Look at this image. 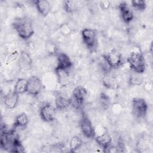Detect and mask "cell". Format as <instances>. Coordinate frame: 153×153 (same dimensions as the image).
Listing matches in <instances>:
<instances>
[{
  "instance_id": "cell-1",
  "label": "cell",
  "mask_w": 153,
  "mask_h": 153,
  "mask_svg": "<svg viewBox=\"0 0 153 153\" xmlns=\"http://www.w3.org/2000/svg\"><path fill=\"white\" fill-rule=\"evenodd\" d=\"M12 25L18 35L23 39H27L33 35V24L28 19L18 17L14 19Z\"/></svg>"
},
{
  "instance_id": "cell-2",
  "label": "cell",
  "mask_w": 153,
  "mask_h": 153,
  "mask_svg": "<svg viewBox=\"0 0 153 153\" xmlns=\"http://www.w3.org/2000/svg\"><path fill=\"white\" fill-rule=\"evenodd\" d=\"M128 63L133 72L142 74L146 69L145 58L139 48H134L130 53L128 59Z\"/></svg>"
},
{
  "instance_id": "cell-3",
  "label": "cell",
  "mask_w": 153,
  "mask_h": 153,
  "mask_svg": "<svg viewBox=\"0 0 153 153\" xmlns=\"http://www.w3.org/2000/svg\"><path fill=\"white\" fill-rule=\"evenodd\" d=\"M132 112L133 115L137 118H143L146 115L148 105L146 102L142 98L134 97L131 102Z\"/></svg>"
},
{
  "instance_id": "cell-4",
  "label": "cell",
  "mask_w": 153,
  "mask_h": 153,
  "mask_svg": "<svg viewBox=\"0 0 153 153\" xmlns=\"http://www.w3.org/2000/svg\"><path fill=\"white\" fill-rule=\"evenodd\" d=\"M87 90L83 86L76 87L72 91V97L69 99L71 105L76 108H79L83 103L87 95Z\"/></svg>"
},
{
  "instance_id": "cell-5",
  "label": "cell",
  "mask_w": 153,
  "mask_h": 153,
  "mask_svg": "<svg viewBox=\"0 0 153 153\" xmlns=\"http://www.w3.org/2000/svg\"><path fill=\"white\" fill-rule=\"evenodd\" d=\"M42 89V84L39 78L33 75L29 78L26 93L32 96H36L41 92Z\"/></svg>"
},
{
  "instance_id": "cell-6",
  "label": "cell",
  "mask_w": 153,
  "mask_h": 153,
  "mask_svg": "<svg viewBox=\"0 0 153 153\" xmlns=\"http://www.w3.org/2000/svg\"><path fill=\"white\" fill-rule=\"evenodd\" d=\"M111 68H117L122 64V56L115 49H112L103 56Z\"/></svg>"
},
{
  "instance_id": "cell-7",
  "label": "cell",
  "mask_w": 153,
  "mask_h": 153,
  "mask_svg": "<svg viewBox=\"0 0 153 153\" xmlns=\"http://www.w3.org/2000/svg\"><path fill=\"white\" fill-rule=\"evenodd\" d=\"M79 126L83 134L88 139H93L96 136L94 127L88 117L82 114L79 121Z\"/></svg>"
},
{
  "instance_id": "cell-8",
  "label": "cell",
  "mask_w": 153,
  "mask_h": 153,
  "mask_svg": "<svg viewBox=\"0 0 153 153\" xmlns=\"http://www.w3.org/2000/svg\"><path fill=\"white\" fill-rule=\"evenodd\" d=\"M82 40L85 45L91 50H93L97 44L96 32L90 28H85L81 31Z\"/></svg>"
},
{
  "instance_id": "cell-9",
  "label": "cell",
  "mask_w": 153,
  "mask_h": 153,
  "mask_svg": "<svg viewBox=\"0 0 153 153\" xmlns=\"http://www.w3.org/2000/svg\"><path fill=\"white\" fill-rule=\"evenodd\" d=\"M40 116L44 121L52 122L56 117V108L50 103L42 105L39 111Z\"/></svg>"
},
{
  "instance_id": "cell-10",
  "label": "cell",
  "mask_w": 153,
  "mask_h": 153,
  "mask_svg": "<svg viewBox=\"0 0 153 153\" xmlns=\"http://www.w3.org/2000/svg\"><path fill=\"white\" fill-rule=\"evenodd\" d=\"M57 63L56 68V71H66L69 69L72 66V63L70 57L65 53H59L57 54Z\"/></svg>"
},
{
  "instance_id": "cell-11",
  "label": "cell",
  "mask_w": 153,
  "mask_h": 153,
  "mask_svg": "<svg viewBox=\"0 0 153 153\" xmlns=\"http://www.w3.org/2000/svg\"><path fill=\"white\" fill-rule=\"evenodd\" d=\"M121 17L123 22L126 23H129L134 19L133 11L126 2H121L118 5Z\"/></svg>"
},
{
  "instance_id": "cell-12",
  "label": "cell",
  "mask_w": 153,
  "mask_h": 153,
  "mask_svg": "<svg viewBox=\"0 0 153 153\" xmlns=\"http://www.w3.org/2000/svg\"><path fill=\"white\" fill-rule=\"evenodd\" d=\"M19 94L14 90L6 94L4 97V105L9 109H14L19 102Z\"/></svg>"
},
{
  "instance_id": "cell-13",
  "label": "cell",
  "mask_w": 153,
  "mask_h": 153,
  "mask_svg": "<svg viewBox=\"0 0 153 153\" xmlns=\"http://www.w3.org/2000/svg\"><path fill=\"white\" fill-rule=\"evenodd\" d=\"M96 142L106 151L111 146L112 139L110 135L105 131L95 137Z\"/></svg>"
},
{
  "instance_id": "cell-14",
  "label": "cell",
  "mask_w": 153,
  "mask_h": 153,
  "mask_svg": "<svg viewBox=\"0 0 153 153\" xmlns=\"http://www.w3.org/2000/svg\"><path fill=\"white\" fill-rule=\"evenodd\" d=\"M37 10L42 16H47L51 10V4L47 0H36L33 1Z\"/></svg>"
},
{
  "instance_id": "cell-15",
  "label": "cell",
  "mask_w": 153,
  "mask_h": 153,
  "mask_svg": "<svg viewBox=\"0 0 153 153\" xmlns=\"http://www.w3.org/2000/svg\"><path fill=\"white\" fill-rule=\"evenodd\" d=\"M27 79L24 78H19L14 86V91L19 94H23L27 91Z\"/></svg>"
},
{
  "instance_id": "cell-16",
  "label": "cell",
  "mask_w": 153,
  "mask_h": 153,
  "mask_svg": "<svg viewBox=\"0 0 153 153\" xmlns=\"http://www.w3.org/2000/svg\"><path fill=\"white\" fill-rule=\"evenodd\" d=\"M56 108L58 110H64L71 105L70 99L63 96H58L55 100Z\"/></svg>"
},
{
  "instance_id": "cell-17",
  "label": "cell",
  "mask_w": 153,
  "mask_h": 153,
  "mask_svg": "<svg viewBox=\"0 0 153 153\" xmlns=\"http://www.w3.org/2000/svg\"><path fill=\"white\" fill-rule=\"evenodd\" d=\"M29 120L27 115L23 112L20 114H19L15 118L14 123V127L15 128L16 127H24L27 126L28 124Z\"/></svg>"
},
{
  "instance_id": "cell-18",
  "label": "cell",
  "mask_w": 153,
  "mask_h": 153,
  "mask_svg": "<svg viewBox=\"0 0 153 153\" xmlns=\"http://www.w3.org/2000/svg\"><path fill=\"white\" fill-rule=\"evenodd\" d=\"M31 59L29 55L26 52H22L19 58V63L20 67L24 69H27L31 65Z\"/></svg>"
},
{
  "instance_id": "cell-19",
  "label": "cell",
  "mask_w": 153,
  "mask_h": 153,
  "mask_svg": "<svg viewBox=\"0 0 153 153\" xmlns=\"http://www.w3.org/2000/svg\"><path fill=\"white\" fill-rule=\"evenodd\" d=\"M106 74H107L105 75L103 78V84L108 89H114L117 85L115 78L112 75L108 74V73Z\"/></svg>"
},
{
  "instance_id": "cell-20",
  "label": "cell",
  "mask_w": 153,
  "mask_h": 153,
  "mask_svg": "<svg viewBox=\"0 0 153 153\" xmlns=\"http://www.w3.org/2000/svg\"><path fill=\"white\" fill-rule=\"evenodd\" d=\"M82 143V140L78 136H74L70 141L69 148L71 152H75L80 148Z\"/></svg>"
},
{
  "instance_id": "cell-21",
  "label": "cell",
  "mask_w": 153,
  "mask_h": 153,
  "mask_svg": "<svg viewBox=\"0 0 153 153\" xmlns=\"http://www.w3.org/2000/svg\"><path fill=\"white\" fill-rule=\"evenodd\" d=\"M131 4L132 7L137 10L143 11L146 7V3L145 1H131Z\"/></svg>"
},
{
  "instance_id": "cell-22",
  "label": "cell",
  "mask_w": 153,
  "mask_h": 153,
  "mask_svg": "<svg viewBox=\"0 0 153 153\" xmlns=\"http://www.w3.org/2000/svg\"><path fill=\"white\" fill-rule=\"evenodd\" d=\"M59 30L61 34L65 36H68L72 33V29L67 23L62 24L59 27Z\"/></svg>"
},
{
  "instance_id": "cell-23",
  "label": "cell",
  "mask_w": 153,
  "mask_h": 153,
  "mask_svg": "<svg viewBox=\"0 0 153 153\" xmlns=\"http://www.w3.org/2000/svg\"><path fill=\"white\" fill-rule=\"evenodd\" d=\"M20 56V54L18 53L17 50H14L10 53L8 56L7 57L5 60V63L6 64H10L14 61H16L17 59H19Z\"/></svg>"
},
{
  "instance_id": "cell-24",
  "label": "cell",
  "mask_w": 153,
  "mask_h": 153,
  "mask_svg": "<svg viewBox=\"0 0 153 153\" xmlns=\"http://www.w3.org/2000/svg\"><path fill=\"white\" fill-rule=\"evenodd\" d=\"M134 76L132 75L131 76L130 78V83L131 84V85H140L142 84V78L139 76L140 74H137V73H135L134 72Z\"/></svg>"
},
{
  "instance_id": "cell-25",
  "label": "cell",
  "mask_w": 153,
  "mask_h": 153,
  "mask_svg": "<svg viewBox=\"0 0 153 153\" xmlns=\"http://www.w3.org/2000/svg\"><path fill=\"white\" fill-rule=\"evenodd\" d=\"M100 103L102 106L105 109L108 108L109 106L110 98L105 93H102L100 94Z\"/></svg>"
},
{
  "instance_id": "cell-26",
  "label": "cell",
  "mask_w": 153,
  "mask_h": 153,
  "mask_svg": "<svg viewBox=\"0 0 153 153\" xmlns=\"http://www.w3.org/2000/svg\"><path fill=\"white\" fill-rule=\"evenodd\" d=\"M64 8H65L66 11L69 13H72L75 9V7L74 4V2L71 1H65Z\"/></svg>"
},
{
  "instance_id": "cell-27",
  "label": "cell",
  "mask_w": 153,
  "mask_h": 153,
  "mask_svg": "<svg viewBox=\"0 0 153 153\" xmlns=\"http://www.w3.org/2000/svg\"><path fill=\"white\" fill-rule=\"evenodd\" d=\"M111 110L115 115H119L123 111V106L119 103H115L111 106Z\"/></svg>"
},
{
  "instance_id": "cell-28",
  "label": "cell",
  "mask_w": 153,
  "mask_h": 153,
  "mask_svg": "<svg viewBox=\"0 0 153 153\" xmlns=\"http://www.w3.org/2000/svg\"><path fill=\"white\" fill-rule=\"evenodd\" d=\"M47 50L50 53H56V47L54 44L53 42L48 43L47 46Z\"/></svg>"
},
{
  "instance_id": "cell-29",
  "label": "cell",
  "mask_w": 153,
  "mask_h": 153,
  "mask_svg": "<svg viewBox=\"0 0 153 153\" xmlns=\"http://www.w3.org/2000/svg\"><path fill=\"white\" fill-rule=\"evenodd\" d=\"M100 6L103 10H107L110 7V2L107 0L102 1L100 2Z\"/></svg>"
},
{
  "instance_id": "cell-30",
  "label": "cell",
  "mask_w": 153,
  "mask_h": 153,
  "mask_svg": "<svg viewBox=\"0 0 153 153\" xmlns=\"http://www.w3.org/2000/svg\"><path fill=\"white\" fill-rule=\"evenodd\" d=\"M144 88L146 91H151L152 90V85L150 82H146L144 83Z\"/></svg>"
}]
</instances>
